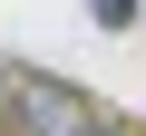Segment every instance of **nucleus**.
<instances>
[{
	"instance_id": "nucleus-1",
	"label": "nucleus",
	"mask_w": 146,
	"mask_h": 136,
	"mask_svg": "<svg viewBox=\"0 0 146 136\" xmlns=\"http://www.w3.org/2000/svg\"><path fill=\"white\" fill-rule=\"evenodd\" d=\"M10 126H20V136H107V107H98L78 78L10 68Z\"/></svg>"
},
{
	"instance_id": "nucleus-2",
	"label": "nucleus",
	"mask_w": 146,
	"mask_h": 136,
	"mask_svg": "<svg viewBox=\"0 0 146 136\" xmlns=\"http://www.w3.org/2000/svg\"><path fill=\"white\" fill-rule=\"evenodd\" d=\"M136 10H146V0H88V20H98V29H136Z\"/></svg>"
},
{
	"instance_id": "nucleus-3",
	"label": "nucleus",
	"mask_w": 146,
	"mask_h": 136,
	"mask_svg": "<svg viewBox=\"0 0 146 136\" xmlns=\"http://www.w3.org/2000/svg\"><path fill=\"white\" fill-rule=\"evenodd\" d=\"M0 126H10V68H0Z\"/></svg>"
},
{
	"instance_id": "nucleus-4",
	"label": "nucleus",
	"mask_w": 146,
	"mask_h": 136,
	"mask_svg": "<svg viewBox=\"0 0 146 136\" xmlns=\"http://www.w3.org/2000/svg\"><path fill=\"white\" fill-rule=\"evenodd\" d=\"M107 136H136V126H117V117H107Z\"/></svg>"
}]
</instances>
